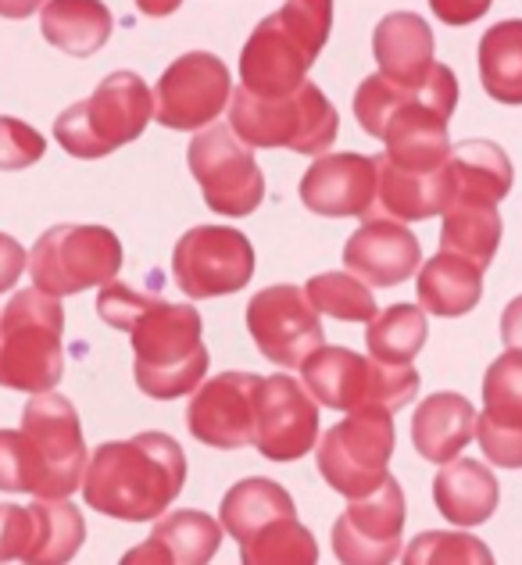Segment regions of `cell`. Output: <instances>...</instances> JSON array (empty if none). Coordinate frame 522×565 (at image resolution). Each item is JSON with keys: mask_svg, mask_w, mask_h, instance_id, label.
Listing matches in <instances>:
<instances>
[{"mask_svg": "<svg viewBox=\"0 0 522 565\" xmlns=\"http://www.w3.org/2000/svg\"><path fill=\"white\" fill-rule=\"evenodd\" d=\"M230 129L251 147H283L297 154H322L330 151L340 118L337 108L316 83H301L294 94L283 97H258L251 90L230 94Z\"/></svg>", "mask_w": 522, "mask_h": 565, "instance_id": "6", "label": "cell"}, {"mask_svg": "<svg viewBox=\"0 0 522 565\" xmlns=\"http://www.w3.org/2000/svg\"><path fill=\"white\" fill-rule=\"evenodd\" d=\"M394 412L354 408L344 423L319 434V472L340 498H362L376 490L394 455Z\"/></svg>", "mask_w": 522, "mask_h": 565, "instance_id": "9", "label": "cell"}, {"mask_svg": "<svg viewBox=\"0 0 522 565\" xmlns=\"http://www.w3.org/2000/svg\"><path fill=\"white\" fill-rule=\"evenodd\" d=\"M319 444V401L294 376L262 380L255 448L268 462H297Z\"/></svg>", "mask_w": 522, "mask_h": 565, "instance_id": "18", "label": "cell"}, {"mask_svg": "<svg viewBox=\"0 0 522 565\" xmlns=\"http://www.w3.org/2000/svg\"><path fill=\"white\" fill-rule=\"evenodd\" d=\"M483 90L501 104H522V19L490 25L480 40Z\"/></svg>", "mask_w": 522, "mask_h": 565, "instance_id": "30", "label": "cell"}, {"mask_svg": "<svg viewBox=\"0 0 522 565\" xmlns=\"http://www.w3.org/2000/svg\"><path fill=\"white\" fill-rule=\"evenodd\" d=\"M258 394L262 376L255 373H222L207 380L187 408L190 434L219 451H236L255 444Z\"/></svg>", "mask_w": 522, "mask_h": 565, "instance_id": "17", "label": "cell"}, {"mask_svg": "<svg viewBox=\"0 0 522 565\" xmlns=\"http://www.w3.org/2000/svg\"><path fill=\"white\" fill-rule=\"evenodd\" d=\"M380 72L394 83H423L434 68V29L415 11H394L372 33Z\"/></svg>", "mask_w": 522, "mask_h": 565, "instance_id": "25", "label": "cell"}, {"mask_svg": "<svg viewBox=\"0 0 522 565\" xmlns=\"http://www.w3.org/2000/svg\"><path fill=\"white\" fill-rule=\"evenodd\" d=\"M29 276L36 290L72 297L89 287H104L122 269V241L104 226H54L36 241L29 255Z\"/></svg>", "mask_w": 522, "mask_h": 565, "instance_id": "10", "label": "cell"}, {"mask_svg": "<svg viewBox=\"0 0 522 565\" xmlns=\"http://www.w3.org/2000/svg\"><path fill=\"white\" fill-rule=\"evenodd\" d=\"M476 440L483 455L501 469H522V426H498L487 415L476 423Z\"/></svg>", "mask_w": 522, "mask_h": 565, "instance_id": "39", "label": "cell"}, {"mask_svg": "<svg viewBox=\"0 0 522 565\" xmlns=\"http://www.w3.org/2000/svg\"><path fill=\"white\" fill-rule=\"evenodd\" d=\"M333 29V0H287L241 51V86L258 97L294 94Z\"/></svg>", "mask_w": 522, "mask_h": 565, "instance_id": "3", "label": "cell"}, {"mask_svg": "<svg viewBox=\"0 0 522 565\" xmlns=\"http://www.w3.org/2000/svg\"><path fill=\"white\" fill-rule=\"evenodd\" d=\"M25 265H29V258H25L22 244L11 241L8 233H0V294H8L14 282L22 279Z\"/></svg>", "mask_w": 522, "mask_h": 565, "instance_id": "41", "label": "cell"}, {"mask_svg": "<svg viewBox=\"0 0 522 565\" xmlns=\"http://www.w3.org/2000/svg\"><path fill=\"white\" fill-rule=\"evenodd\" d=\"M47 154V140L19 118L0 115V172H19Z\"/></svg>", "mask_w": 522, "mask_h": 565, "instance_id": "37", "label": "cell"}, {"mask_svg": "<svg viewBox=\"0 0 522 565\" xmlns=\"http://www.w3.org/2000/svg\"><path fill=\"white\" fill-rule=\"evenodd\" d=\"M172 276L193 301L226 297L244 290L255 276V247L230 226H198L179 236L172 255Z\"/></svg>", "mask_w": 522, "mask_h": 565, "instance_id": "13", "label": "cell"}, {"mask_svg": "<svg viewBox=\"0 0 522 565\" xmlns=\"http://www.w3.org/2000/svg\"><path fill=\"white\" fill-rule=\"evenodd\" d=\"M247 330L268 362L297 369L322 344V322L305 287H265L247 305Z\"/></svg>", "mask_w": 522, "mask_h": 565, "instance_id": "16", "label": "cell"}, {"mask_svg": "<svg viewBox=\"0 0 522 565\" xmlns=\"http://www.w3.org/2000/svg\"><path fill=\"white\" fill-rule=\"evenodd\" d=\"M40 29L51 47L72 57H89L111 40L115 19L104 0H47L40 8Z\"/></svg>", "mask_w": 522, "mask_h": 565, "instance_id": "28", "label": "cell"}, {"mask_svg": "<svg viewBox=\"0 0 522 565\" xmlns=\"http://www.w3.org/2000/svg\"><path fill=\"white\" fill-rule=\"evenodd\" d=\"M405 533V494L394 476L369 490L333 523V552L344 565H391L401 555Z\"/></svg>", "mask_w": 522, "mask_h": 565, "instance_id": "15", "label": "cell"}, {"mask_svg": "<svg viewBox=\"0 0 522 565\" xmlns=\"http://www.w3.org/2000/svg\"><path fill=\"white\" fill-rule=\"evenodd\" d=\"M301 369L305 391L326 408L354 412V408H386L397 412L412 405L419 394V373L412 365H386L376 359H362L348 348H326L319 344L308 359L297 365Z\"/></svg>", "mask_w": 522, "mask_h": 565, "instance_id": "8", "label": "cell"}, {"mask_svg": "<svg viewBox=\"0 0 522 565\" xmlns=\"http://www.w3.org/2000/svg\"><path fill=\"white\" fill-rule=\"evenodd\" d=\"M137 8L147 14V19H169V14L183 8V0H137Z\"/></svg>", "mask_w": 522, "mask_h": 565, "instance_id": "44", "label": "cell"}, {"mask_svg": "<svg viewBox=\"0 0 522 565\" xmlns=\"http://www.w3.org/2000/svg\"><path fill=\"white\" fill-rule=\"evenodd\" d=\"M40 466L22 429H0V490L4 494H36Z\"/></svg>", "mask_w": 522, "mask_h": 565, "instance_id": "36", "label": "cell"}, {"mask_svg": "<svg viewBox=\"0 0 522 565\" xmlns=\"http://www.w3.org/2000/svg\"><path fill=\"white\" fill-rule=\"evenodd\" d=\"M376 161V201L365 218H397V222H423L440 215L444 207V166L437 172H412L401 169L383 154Z\"/></svg>", "mask_w": 522, "mask_h": 565, "instance_id": "26", "label": "cell"}, {"mask_svg": "<svg viewBox=\"0 0 522 565\" xmlns=\"http://www.w3.org/2000/svg\"><path fill=\"white\" fill-rule=\"evenodd\" d=\"M344 265L369 287H397L423 265V247L397 218H365L344 247Z\"/></svg>", "mask_w": 522, "mask_h": 565, "instance_id": "20", "label": "cell"}, {"mask_svg": "<svg viewBox=\"0 0 522 565\" xmlns=\"http://www.w3.org/2000/svg\"><path fill=\"white\" fill-rule=\"evenodd\" d=\"M222 544V523L204 512H172L155 523V533L122 558V565H204Z\"/></svg>", "mask_w": 522, "mask_h": 565, "instance_id": "22", "label": "cell"}, {"mask_svg": "<svg viewBox=\"0 0 522 565\" xmlns=\"http://www.w3.org/2000/svg\"><path fill=\"white\" fill-rule=\"evenodd\" d=\"M301 201L316 215L365 218L376 201V161L354 151L316 158V166L301 180Z\"/></svg>", "mask_w": 522, "mask_h": 565, "instance_id": "19", "label": "cell"}, {"mask_svg": "<svg viewBox=\"0 0 522 565\" xmlns=\"http://www.w3.org/2000/svg\"><path fill=\"white\" fill-rule=\"evenodd\" d=\"M219 523L241 544L244 565H316L319 544L301 526L290 494L265 476L241 480L222 498Z\"/></svg>", "mask_w": 522, "mask_h": 565, "instance_id": "4", "label": "cell"}, {"mask_svg": "<svg viewBox=\"0 0 522 565\" xmlns=\"http://www.w3.org/2000/svg\"><path fill=\"white\" fill-rule=\"evenodd\" d=\"M434 501L447 523L472 530L498 512V476L483 462H472V458H451V462L440 466L434 480Z\"/></svg>", "mask_w": 522, "mask_h": 565, "instance_id": "24", "label": "cell"}, {"mask_svg": "<svg viewBox=\"0 0 522 565\" xmlns=\"http://www.w3.org/2000/svg\"><path fill=\"white\" fill-rule=\"evenodd\" d=\"M155 118V94L137 72H111L86 100L72 104L54 122V140L72 158H104L143 137Z\"/></svg>", "mask_w": 522, "mask_h": 565, "instance_id": "7", "label": "cell"}, {"mask_svg": "<svg viewBox=\"0 0 522 565\" xmlns=\"http://www.w3.org/2000/svg\"><path fill=\"white\" fill-rule=\"evenodd\" d=\"M22 434L29 437V448H33L40 466L36 498L54 501L76 494L89 462L76 405L54 391L33 394L22 412Z\"/></svg>", "mask_w": 522, "mask_h": 565, "instance_id": "11", "label": "cell"}, {"mask_svg": "<svg viewBox=\"0 0 522 565\" xmlns=\"http://www.w3.org/2000/svg\"><path fill=\"white\" fill-rule=\"evenodd\" d=\"M476 440V408L461 394H434L412 415V444L426 462L444 466Z\"/></svg>", "mask_w": 522, "mask_h": 565, "instance_id": "23", "label": "cell"}, {"mask_svg": "<svg viewBox=\"0 0 522 565\" xmlns=\"http://www.w3.org/2000/svg\"><path fill=\"white\" fill-rule=\"evenodd\" d=\"M47 0H0V19H29L33 11H40Z\"/></svg>", "mask_w": 522, "mask_h": 565, "instance_id": "43", "label": "cell"}, {"mask_svg": "<svg viewBox=\"0 0 522 565\" xmlns=\"http://www.w3.org/2000/svg\"><path fill=\"white\" fill-rule=\"evenodd\" d=\"M512 161L490 140H466L451 147L444 161V207L447 204H501L512 193ZM440 207V212H444Z\"/></svg>", "mask_w": 522, "mask_h": 565, "instance_id": "21", "label": "cell"}, {"mask_svg": "<svg viewBox=\"0 0 522 565\" xmlns=\"http://www.w3.org/2000/svg\"><path fill=\"white\" fill-rule=\"evenodd\" d=\"M187 483V455L169 434L100 444L83 472V498L118 523H155Z\"/></svg>", "mask_w": 522, "mask_h": 565, "instance_id": "2", "label": "cell"}, {"mask_svg": "<svg viewBox=\"0 0 522 565\" xmlns=\"http://www.w3.org/2000/svg\"><path fill=\"white\" fill-rule=\"evenodd\" d=\"M29 509L36 515V547L29 565H62L76 558L86 541V523L76 504L68 498H36Z\"/></svg>", "mask_w": 522, "mask_h": 565, "instance_id": "31", "label": "cell"}, {"mask_svg": "<svg viewBox=\"0 0 522 565\" xmlns=\"http://www.w3.org/2000/svg\"><path fill=\"white\" fill-rule=\"evenodd\" d=\"M187 166L212 212L244 218L265 201V175L251 143H244L230 126H212L187 147Z\"/></svg>", "mask_w": 522, "mask_h": 565, "instance_id": "12", "label": "cell"}, {"mask_svg": "<svg viewBox=\"0 0 522 565\" xmlns=\"http://www.w3.org/2000/svg\"><path fill=\"white\" fill-rule=\"evenodd\" d=\"M308 301L316 305L319 316H330L340 322H369L376 316V297L354 273H322L308 279Z\"/></svg>", "mask_w": 522, "mask_h": 565, "instance_id": "33", "label": "cell"}, {"mask_svg": "<svg viewBox=\"0 0 522 565\" xmlns=\"http://www.w3.org/2000/svg\"><path fill=\"white\" fill-rule=\"evenodd\" d=\"M408 565H434V562H458V565H490V552L483 541L466 537V533H423L415 537L405 555Z\"/></svg>", "mask_w": 522, "mask_h": 565, "instance_id": "35", "label": "cell"}, {"mask_svg": "<svg viewBox=\"0 0 522 565\" xmlns=\"http://www.w3.org/2000/svg\"><path fill=\"white\" fill-rule=\"evenodd\" d=\"M494 0H429V8L444 25H472L490 11Z\"/></svg>", "mask_w": 522, "mask_h": 565, "instance_id": "40", "label": "cell"}, {"mask_svg": "<svg viewBox=\"0 0 522 565\" xmlns=\"http://www.w3.org/2000/svg\"><path fill=\"white\" fill-rule=\"evenodd\" d=\"M65 311L43 290L14 294L0 311V386L25 394L54 391L65 373Z\"/></svg>", "mask_w": 522, "mask_h": 565, "instance_id": "5", "label": "cell"}, {"mask_svg": "<svg viewBox=\"0 0 522 565\" xmlns=\"http://www.w3.org/2000/svg\"><path fill=\"white\" fill-rule=\"evenodd\" d=\"M487 419L498 426H522V351H504L483 376Z\"/></svg>", "mask_w": 522, "mask_h": 565, "instance_id": "34", "label": "cell"}, {"mask_svg": "<svg viewBox=\"0 0 522 565\" xmlns=\"http://www.w3.org/2000/svg\"><path fill=\"white\" fill-rule=\"evenodd\" d=\"M501 340H504V348L522 351V294L515 297L509 308H504V316H501Z\"/></svg>", "mask_w": 522, "mask_h": 565, "instance_id": "42", "label": "cell"}, {"mask_svg": "<svg viewBox=\"0 0 522 565\" xmlns=\"http://www.w3.org/2000/svg\"><path fill=\"white\" fill-rule=\"evenodd\" d=\"M36 547V515L22 504H0V562H29Z\"/></svg>", "mask_w": 522, "mask_h": 565, "instance_id": "38", "label": "cell"}, {"mask_svg": "<svg viewBox=\"0 0 522 565\" xmlns=\"http://www.w3.org/2000/svg\"><path fill=\"white\" fill-rule=\"evenodd\" d=\"M100 319L126 330L132 340V376L155 401H175L193 394L207 373L201 311L158 294H140L126 282H104L97 294Z\"/></svg>", "mask_w": 522, "mask_h": 565, "instance_id": "1", "label": "cell"}, {"mask_svg": "<svg viewBox=\"0 0 522 565\" xmlns=\"http://www.w3.org/2000/svg\"><path fill=\"white\" fill-rule=\"evenodd\" d=\"M483 269L469 258L437 250L419 269V308L440 319H461L480 305Z\"/></svg>", "mask_w": 522, "mask_h": 565, "instance_id": "27", "label": "cell"}, {"mask_svg": "<svg viewBox=\"0 0 522 565\" xmlns=\"http://www.w3.org/2000/svg\"><path fill=\"white\" fill-rule=\"evenodd\" d=\"M440 250H451L487 269L501 244V215L498 204H447L444 207Z\"/></svg>", "mask_w": 522, "mask_h": 565, "instance_id": "29", "label": "cell"}, {"mask_svg": "<svg viewBox=\"0 0 522 565\" xmlns=\"http://www.w3.org/2000/svg\"><path fill=\"white\" fill-rule=\"evenodd\" d=\"M429 337V326L419 305H391L380 316L369 319L365 344L372 351V359L386 365H412L415 354L423 351Z\"/></svg>", "mask_w": 522, "mask_h": 565, "instance_id": "32", "label": "cell"}, {"mask_svg": "<svg viewBox=\"0 0 522 565\" xmlns=\"http://www.w3.org/2000/svg\"><path fill=\"white\" fill-rule=\"evenodd\" d=\"M155 118L166 129H204L226 111L233 76L222 57L190 51L166 68L155 86Z\"/></svg>", "mask_w": 522, "mask_h": 565, "instance_id": "14", "label": "cell"}]
</instances>
